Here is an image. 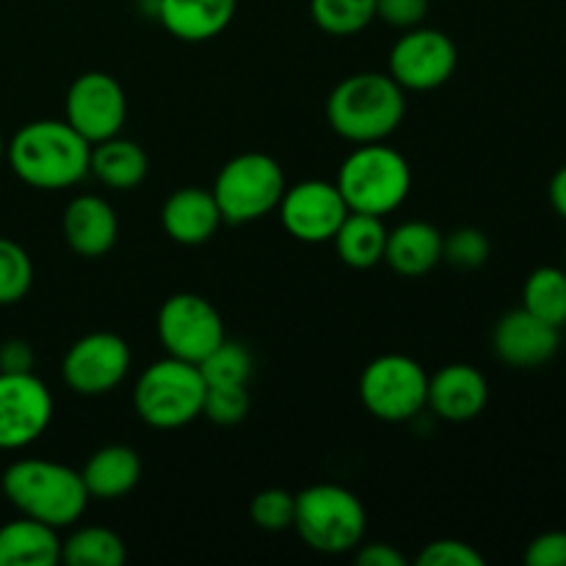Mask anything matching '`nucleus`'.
<instances>
[{
    "instance_id": "nucleus-19",
    "label": "nucleus",
    "mask_w": 566,
    "mask_h": 566,
    "mask_svg": "<svg viewBox=\"0 0 566 566\" xmlns=\"http://www.w3.org/2000/svg\"><path fill=\"white\" fill-rule=\"evenodd\" d=\"M238 0H158L155 17L180 42H210L235 20Z\"/></svg>"
},
{
    "instance_id": "nucleus-25",
    "label": "nucleus",
    "mask_w": 566,
    "mask_h": 566,
    "mask_svg": "<svg viewBox=\"0 0 566 566\" xmlns=\"http://www.w3.org/2000/svg\"><path fill=\"white\" fill-rule=\"evenodd\" d=\"M127 558L119 534L99 525L77 528L70 539L61 542V562L70 566H122Z\"/></svg>"
},
{
    "instance_id": "nucleus-34",
    "label": "nucleus",
    "mask_w": 566,
    "mask_h": 566,
    "mask_svg": "<svg viewBox=\"0 0 566 566\" xmlns=\"http://www.w3.org/2000/svg\"><path fill=\"white\" fill-rule=\"evenodd\" d=\"M426 14H429V0H376V20L401 31L423 25Z\"/></svg>"
},
{
    "instance_id": "nucleus-29",
    "label": "nucleus",
    "mask_w": 566,
    "mask_h": 566,
    "mask_svg": "<svg viewBox=\"0 0 566 566\" xmlns=\"http://www.w3.org/2000/svg\"><path fill=\"white\" fill-rule=\"evenodd\" d=\"M33 285L31 254L11 238H0V307L22 302Z\"/></svg>"
},
{
    "instance_id": "nucleus-31",
    "label": "nucleus",
    "mask_w": 566,
    "mask_h": 566,
    "mask_svg": "<svg viewBox=\"0 0 566 566\" xmlns=\"http://www.w3.org/2000/svg\"><path fill=\"white\" fill-rule=\"evenodd\" d=\"M490 238L475 227H459L451 235L442 238V260L451 263L453 269L473 271L490 260Z\"/></svg>"
},
{
    "instance_id": "nucleus-12",
    "label": "nucleus",
    "mask_w": 566,
    "mask_h": 566,
    "mask_svg": "<svg viewBox=\"0 0 566 566\" xmlns=\"http://www.w3.org/2000/svg\"><path fill=\"white\" fill-rule=\"evenodd\" d=\"M53 396L33 370H0V451H22L48 431Z\"/></svg>"
},
{
    "instance_id": "nucleus-27",
    "label": "nucleus",
    "mask_w": 566,
    "mask_h": 566,
    "mask_svg": "<svg viewBox=\"0 0 566 566\" xmlns=\"http://www.w3.org/2000/svg\"><path fill=\"white\" fill-rule=\"evenodd\" d=\"M252 352L243 343L230 340V337H224L199 363V374L208 387H247V381L252 379Z\"/></svg>"
},
{
    "instance_id": "nucleus-36",
    "label": "nucleus",
    "mask_w": 566,
    "mask_h": 566,
    "mask_svg": "<svg viewBox=\"0 0 566 566\" xmlns=\"http://www.w3.org/2000/svg\"><path fill=\"white\" fill-rule=\"evenodd\" d=\"M354 551V562L359 566H407V556L387 542H359Z\"/></svg>"
},
{
    "instance_id": "nucleus-26",
    "label": "nucleus",
    "mask_w": 566,
    "mask_h": 566,
    "mask_svg": "<svg viewBox=\"0 0 566 566\" xmlns=\"http://www.w3.org/2000/svg\"><path fill=\"white\" fill-rule=\"evenodd\" d=\"M523 307L562 329L566 324V269L542 265L531 271L523 287Z\"/></svg>"
},
{
    "instance_id": "nucleus-17",
    "label": "nucleus",
    "mask_w": 566,
    "mask_h": 566,
    "mask_svg": "<svg viewBox=\"0 0 566 566\" xmlns=\"http://www.w3.org/2000/svg\"><path fill=\"white\" fill-rule=\"evenodd\" d=\"M61 232L72 252L94 260L114 249L116 238H119V219L103 197L81 193L66 205L64 216H61Z\"/></svg>"
},
{
    "instance_id": "nucleus-5",
    "label": "nucleus",
    "mask_w": 566,
    "mask_h": 566,
    "mask_svg": "<svg viewBox=\"0 0 566 566\" xmlns=\"http://www.w3.org/2000/svg\"><path fill=\"white\" fill-rule=\"evenodd\" d=\"M368 514L363 501L340 484H313L296 495L293 531L304 545L324 556L352 553L365 539Z\"/></svg>"
},
{
    "instance_id": "nucleus-2",
    "label": "nucleus",
    "mask_w": 566,
    "mask_h": 566,
    "mask_svg": "<svg viewBox=\"0 0 566 566\" xmlns=\"http://www.w3.org/2000/svg\"><path fill=\"white\" fill-rule=\"evenodd\" d=\"M0 490L22 517L59 531L75 525L92 501L81 473L53 459H17L3 470Z\"/></svg>"
},
{
    "instance_id": "nucleus-7",
    "label": "nucleus",
    "mask_w": 566,
    "mask_h": 566,
    "mask_svg": "<svg viewBox=\"0 0 566 566\" xmlns=\"http://www.w3.org/2000/svg\"><path fill=\"white\" fill-rule=\"evenodd\" d=\"M285 171L265 153H241L221 166L213 197L227 224H249L280 208L285 193Z\"/></svg>"
},
{
    "instance_id": "nucleus-38",
    "label": "nucleus",
    "mask_w": 566,
    "mask_h": 566,
    "mask_svg": "<svg viewBox=\"0 0 566 566\" xmlns=\"http://www.w3.org/2000/svg\"><path fill=\"white\" fill-rule=\"evenodd\" d=\"M547 193H551L553 210H556V213L566 221V166H562V169H558L556 175H553Z\"/></svg>"
},
{
    "instance_id": "nucleus-14",
    "label": "nucleus",
    "mask_w": 566,
    "mask_h": 566,
    "mask_svg": "<svg viewBox=\"0 0 566 566\" xmlns=\"http://www.w3.org/2000/svg\"><path fill=\"white\" fill-rule=\"evenodd\" d=\"M276 210L287 235L302 243L332 241L348 216L346 199L340 197L335 182L326 180H304L285 188Z\"/></svg>"
},
{
    "instance_id": "nucleus-30",
    "label": "nucleus",
    "mask_w": 566,
    "mask_h": 566,
    "mask_svg": "<svg viewBox=\"0 0 566 566\" xmlns=\"http://www.w3.org/2000/svg\"><path fill=\"white\" fill-rule=\"evenodd\" d=\"M249 517L260 531L280 534V531L293 528L296 517V495L287 490H263L249 503Z\"/></svg>"
},
{
    "instance_id": "nucleus-35",
    "label": "nucleus",
    "mask_w": 566,
    "mask_h": 566,
    "mask_svg": "<svg viewBox=\"0 0 566 566\" xmlns=\"http://www.w3.org/2000/svg\"><path fill=\"white\" fill-rule=\"evenodd\" d=\"M528 566H566V531H547L525 547Z\"/></svg>"
},
{
    "instance_id": "nucleus-10",
    "label": "nucleus",
    "mask_w": 566,
    "mask_h": 566,
    "mask_svg": "<svg viewBox=\"0 0 566 566\" xmlns=\"http://www.w3.org/2000/svg\"><path fill=\"white\" fill-rule=\"evenodd\" d=\"M459 50L446 31L437 28H409L392 44L387 59V75L403 92H434L446 86L457 72Z\"/></svg>"
},
{
    "instance_id": "nucleus-24",
    "label": "nucleus",
    "mask_w": 566,
    "mask_h": 566,
    "mask_svg": "<svg viewBox=\"0 0 566 566\" xmlns=\"http://www.w3.org/2000/svg\"><path fill=\"white\" fill-rule=\"evenodd\" d=\"M337 249V258L348 265V269H374V265L385 263V247H387V227L379 216L354 213L343 219L340 230L332 238Z\"/></svg>"
},
{
    "instance_id": "nucleus-6",
    "label": "nucleus",
    "mask_w": 566,
    "mask_h": 566,
    "mask_svg": "<svg viewBox=\"0 0 566 566\" xmlns=\"http://www.w3.org/2000/svg\"><path fill=\"white\" fill-rule=\"evenodd\" d=\"M205 390L208 385L199 374V365L164 357L138 376L133 387V407L153 429H182L202 418Z\"/></svg>"
},
{
    "instance_id": "nucleus-23",
    "label": "nucleus",
    "mask_w": 566,
    "mask_h": 566,
    "mask_svg": "<svg viewBox=\"0 0 566 566\" xmlns=\"http://www.w3.org/2000/svg\"><path fill=\"white\" fill-rule=\"evenodd\" d=\"M88 175H94L114 191H133L149 175V158L142 144L130 142V138H105V142L92 144Z\"/></svg>"
},
{
    "instance_id": "nucleus-37",
    "label": "nucleus",
    "mask_w": 566,
    "mask_h": 566,
    "mask_svg": "<svg viewBox=\"0 0 566 566\" xmlns=\"http://www.w3.org/2000/svg\"><path fill=\"white\" fill-rule=\"evenodd\" d=\"M33 368V352L25 340H9L0 346V370L6 374H25Z\"/></svg>"
},
{
    "instance_id": "nucleus-18",
    "label": "nucleus",
    "mask_w": 566,
    "mask_h": 566,
    "mask_svg": "<svg viewBox=\"0 0 566 566\" xmlns=\"http://www.w3.org/2000/svg\"><path fill=\"white\" fill-rule=\"evenodd\" d=\"M221 224L224 219L208 188H177L160 208V227L180 247H202L219 232Z\"/></svg>"
},
{
    "instance_id": "nucleus-13",
    "label": "nucleus",
    "mask_w": 566,
    "mask_h": 566,
    "mask_svg": "<svg viewBox=\"0 0 566 566\" xmlns=\"http://www.w3.org/2000/svg\"><path fill=\"white\" fill-rule=\"evenodd\" d=\"M127 119V94L108 72H83L66 92V122L86 138L99 144L122 133Z\"/></svg>"
},
{
    "instance_id": "nucleus-3",
    "label": "nucleus",
    "mask_w": 566,
    "mask_h": 566,
    "mask_svg": "<svg viewBox=\"0 0 566 566\" xmlns=\"http://www.w3.org/2000/svg\"><path fill=\"white\" fill-rule=\"evenodd\" d=\"M407 114L403 88L387 72H357L332 88L326 119L332 130L352 144L385 142Z\"/></svg>"
},
{
    "instance_id": "nucleus-8",
    "label": "nucleus",
    "mask_w": 566,
    "mask_h": 566,
    "mask_svg": "<svg viewBox=\"0 0 566 566\" xmlns=\"http://www.w3.org/2000/svg\"><path fill=\"white\" fill-rule=\"evenodd\" d=\"M359 401L385 423H407L426 409L429 374L407 354H381L359 376Z\"/></svg>"
},
{
    "instance_id": "nucleus-21",
    "label": "nucleus",
    "mask_w": 566,
    "mask_h": 566,
    "mask_svg": "<svg viewBox=\"0 0 566 566\" xmlns=\"http://www.w3.org/2000/svg\"><path fill=\"white\" fill-rule=\"evenodd\" d=\"M81 479L86 484L88 497L116 501L136 490V484L142 481V457L127 446H105L88 457L81 470Z\"/></svg>"
},
{
    "instance_id": "nucleus-28",
    "label": "nucleus",
    "mask_w": 566,
    "mask_h": 566,
    "mask_svg": "<svg viewBox=\"0 0 566 566\" xmlns=\"http://www.w3.org/2000/svg\"><path fill=\"white\" fill-rule=\"evenodd\" d=\"M310 14L329 36H354L376 20V0H310Z\"/></svg>"
},
{
    "instance_id": "nucleus-9",
    "label": "nucleus",
    "mask_w": 566,
    "mask_h": 566,
    "mask_svg": "<svg viewBox=\"0 0 566 566\" xmlns=\"http://www.w3.org/2000/svg\"><path fill=\"white\" fill-rule=\"evenodd\" d=\"M227 337L221 313L199 293H175L158 310V340L166 357L199 365Z\"/></svg>"
},
{
    "instance_id": "nucleus-15",
    "label": "nucleus",
    "mask_w": 566,
    "mask_h": 566,
    "mask_svg": "<svg viewBox=\"0 0 566 566\" xmlns=\"http://www.w3.org/2000/svg\"><path fill=\"white\" fill-rule=\"evenodd\" d=\"M558 346H562V329L536 318L525 307L503 315L492 332L495 357L512 368H539L556 357Z\"/></svg>"
},
{
    "instance_id": "nucleus-16",
    "label": "nucleus",
    "mask_w": 566,
    "mask_h": 566,
    "mask_svg": "<svg viewBox=\"0 0 566 566\" xmlns=\"http://www.w3.org/2000/svg\"><path fill=\"white\" fill-rule=\"evenodd\" d=\"M490 385L479 368L468 363H451L429 376V401L426 407L448 423H468L486 409Z\"/></svg>"
},
{
    "instance_id": "nucleus-32",
    "label": "nucleus",
    "mask_w": 566,
    "mask_h": 566,
    "mask_svg": "<svg viewBox=\"0 0 566 566\" xmlns=\"http://www.w3.org/2000/svg\"><path fill=\"white\" fill-rule=\"evenodd\" d=\"M249 415L247 387H208L205 390L202 418L216 426H235Z\"/></svg>"
},
{
    "instance_id": "nucleus-4",
    "label": "nucleus",
    "mask_w": 566,
    "mask_h": 566,
    "mask_svg": "<svg viewBox=\"0 0 566 566\" xmlns=\"http://www.w3.org/2000/svg\"><path fill=\"white\" fill-rule=\"evenodd\" d=\"M335 186L348 210L385 219L407 202L412 191V169L407 158L385 142L357 144L340 164Z\"/></svg>"
},
{
    "instance_id": "nucleus-22",
    "label": "nucleus",
    "mask_w": 566,
    "mask_h": 566,
    "mask_svg": "<svg viewBox=\"0 0 566 566\" xmlns=\"http://www.w3.org/2000/svg\"><path fill=\"white\" fill-rule=\"evenodd\" d=\"M59 562V528L22 514L0 525V566H55Z\"/></svg>"
},
{
    "instance_id": "nucleus-11",
    "label": "nucleus",
    "mask_w": 566,
    "mask_h": 566,
    "mask_svg": "<svg viewBox=\"0 0 566 566\" xmlns=\"http://www.w3.org/2000/svg\"><path fill=\"white\" fill-rule=\"evenodd\" d=\"M130 363L133 354L125 337L114 332H92L66 348L61 376L75 396L97 398L125 381Z\"/></svg>"
},
{
    "instance_id": "nucleus-1",
    "label": "nucleus",
    "mask_w": 566,
    "mask_h": 566,
    "mask_svg": "<svg viewBox=\"0 0 566 566\" xmlns=\"http://www.w3.org/2000/svg\"><path fill=\"white\" fill-rule=\"evenodd\" d=\"M88 158L92 144L66 119L28 122L6 144L11 171L39 191L77 186L88 175Z\"/></svg>"
},
{
    "instance_id": "nucleus-33",
    "label": "nucleus",
    "mask_w": 566,
    "mask_h": 566,
    "mask_svg": "<svg viewBox=\"0 0 566 566\" xmlns=\"http://www.w3.org/2000/svg\"><path fill=\"white\" fill-rule=\"evenodd\" d=\"M420 566H484V556L462 539H437L420 551Z\"/></svg>"
},
{
    "instance_id": "nucleus-39",
    "label": "nucleus",
    "mask_w": 566,
    "mask_h": 566,
    "mask_svg": "<svg viewBox=\"0 0 566 566\" xmlns=\"http://www.w3.org/2000/svg\"><path fill=\"white\" fill-rule=\"evenodd\" d=\"M3 158H6V142L3 136H0V164H3Z\"/></svg>"
},
{
    "instance_id": "nucleus-20",
    "label": "nucleus",
    "mask_w": 566,
    "mask_h": 566,
    "mask_svg": "<svg viewBox=\"0 0 566 566\" xmlns=\"http://www.w3.org/2000/svg\"><path fill=\"white\" fill-rule=\"evenodd\" d=\"M442 238L446 235L429 221H403L387 232L385 263L409 280L429 274L442 263Z\"/></svg>"
}]
</instances>
